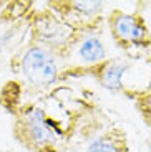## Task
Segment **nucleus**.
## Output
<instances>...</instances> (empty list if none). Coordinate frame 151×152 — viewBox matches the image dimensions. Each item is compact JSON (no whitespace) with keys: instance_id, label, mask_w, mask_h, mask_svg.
<instances>
[{"instance_id":"obj_1","label":"nucleus","mask_w":151,"mask_h":152,"mask_svg":"<svg viewBox=\"0 0 151 152\" xmlns=\"http://www.w3.org/2000/svg\"><path fill=\"white\" fill-rule=\"evenodd\" d=\"M13 134L25 147L33 152L48 151L55 142V127L48 124L45 113L38 107L27 109L20 114L13 126Z\"/></svg>"},{"instance_id":"obj_2","label":"nucleus","mask_w":151,"mask_h":152,"mask_svg":"<svg viewBox=\"0 0 151 152\" xmlns=\"http://www.w3.org/2000/svg\"><path fill=\"white\" fill-rule=\"evenodd\" d=\"M110 30L115 42L121 48H131V46H151V35L144 20L138 15L125 13V12L115 10L110 15Z\"/></svg>"},{"instance_id":"obj_3","label":"nucleus","mask_w":151,"mask_h":152,"mask_svg":"<svg viewBox=\"0 0 151 152\" xmlns=\"http://www.w3.org/2000/svg\"><path fill=\"white\" fill-rule=\"evenodd\" d=\"M128 65L116 60H106L98 66H93L95 76L98 78L103 88L110 91H123V76H125Z\"/></svg>"},{"instance_id":"obj_4","label":"nucleus","mask_w":151,"mask_h":152,"mask_svg":"<svg viewBox=\"0 0 151 152\" xmlns=\"http://www.w3.org/2000/svg\"><path fill=\"white\" fill-rule=\"evenodd\" d=\"M53 61L55 60H53L52 50L35 45V46H30L23 53L22 60H20V71L23 73L27 80H30L40 68H43L48 63H53Z\"/></svg>"},{"instance_id":"obj_5","label":"nucleus","mask_w":151,"mask_h":152,"mask_svg":"<svg viewBox=\"0 0 151 152\" xmlns=\"http://www.w3.org/2000/svg\"><path fill=\"white\" fill-rule=\"evenodd\" d=\"M87 152H130L128 139L120 129H110L88 145Z\"/></svg>"},{"instance_id":"obj_6","label":"nucleus","mask_w":151,"mask_h":152,"mask_svg":"<svg viewBox=\"0 0 151 152\" xmlns=\"http://www.w3.org/2000/svg\"><path fill=\"white\" fill-rule=\"evenodd\" d=\"M78 55L81 61L91 65V68L106 61V50L103 46L101 40L96 37H88L87 40H83L78 48Z\"/></svg>"},{"instance_id":"obj_7","label":"nucleus","mask_w":151,"mask_h":152,"mask_svg":"<svg viewBox=\"0 0 151 152\" xmlns=\"http://www.w3.org/2000/svg\"><path fill=\"white\" fill-rule=\"evenodd\" d=\"M57 76H58V68L53 61V63H48L43 68H40L28 81L35 86H50L57 81Z\"/></svg>"},{"instance_id":"obj_8","label":"nucleus","mask_w":151,"mask_h":152,"mask_svg":"<svg viewBox=\"0 0 151 152\" xmlns=\"http://www.w3.org/2000/svg\"><path fill=\"white\" fill-rule=\"evenodd\" d=\"M63 5H65V8L72 10L73 13L93 17L101 10L103 2H68V4H63Z\"/></svg>"},{"instance_id":"obj_9","label":"nucleus","mask_w":151,"mask_h":152,"mask_svg":"<svg viewBox=\"0 0 151 152\" xmlns=\"http://www.w3.org/2000/svg\"><path fill=\"white\" fill-rule=\"evenodd\" d=\"M148 152H151V144H150V149H148Z\"/></svg>"}]
</instances>
